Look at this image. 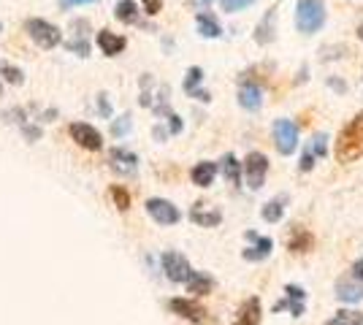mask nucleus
I'll return each mask as SVG.
<instances>
[{"label": "nucleus", "instance_id": "nucleus-43", "mask_svg": "<svg viewBox=\"0 0 363 325\" xmlns=\"http://www.w3.org/2000/svg\"><path fill=\"white\" fill-rule=\"evenodd\" d=\"M0 30H3V25H0Z\"/></svg>", "mask_w": 363, "mask_h": 325}, {"label": "nucleus", "instance_id": "nucleus-12", "mask_svg": "<svg viewBox=\"0 0 363 325\" xmlns=\"http://www.w3.org/2000/svg\"><path fill=\"white\" fill-rule=\"evenodd\" d=\"M239 106L247 108V111H257L263 106V90L255 81H242L239 87Z\"/></svg>", "mask_w": 363, "mask_h": 325}, {"label": "nucleus", "instance_id": "nucleus-27", "mask_svg": "<svg viewBox=\"0 0 363 325\" xmlns=\"http://www.w3.org/2000/svg\"><path fill=\"white\" fill-rule=\"evenodd\" d=\"M108 195H111V201H114V206H117L120 212H128V209H130V193L122 185L108 187Z\"/></svg>", "mask_w": 363, "mask_h": 325}, {"label": "nucleus", "instance_id": "nucleus-31", "mask_svg": "<svg viewBox=\"0 0 363 325\" xmlns=\"http://www.w3.org/2000/svg\"><path fill=\"white\" fill-rule=\"evenodd\" d=\"M325 144H328V136H325V133H318L315 139L306 144V149L315 157H320V155H325Z\"/></svg>", "mask_w": 363, "mask_h": 325}, {"label": "nucleus", "instance_id": "nucleus-28", "mask_svg": "<svg viewBox=\"0 0 363 325\" xmlns=\"http://www.w3.org/2000/svg\"><path fill=\"white\" fill-rule=\"evenodd\" d=\"M65 49H71L79 57H87V55H90V41L84 38V33H76L74 41H65Z\"/></svg>", "mask_w": 363, "mask_h": 325}, {"label": "nucleus", "instance_id": "nucleus-30", "mask_svg": "<svg viewBox=\"0 0 363 325\" xmlns=\"http://www.w3.org/2000/svg\"><path fill=\"white\" fill-rule=\"evenodd\" d=\"M130 125H133L130 122V114H122V117H117V120L111 122V133H114L117 139H122V136L130 130Z\"/></svg>", "mask_w": 363, "mask_h": 325}, {"label": "nucleus", "instance_id": "nucleus-14", "mask_svg": "<svg viewBox=\"0 0 363 325\" xmlns=\"http://www.w3.org/2000/svg\"><path fill=\"white\" fill-rule=\"evenodd\" d=\"M98 47H101V52H104L106 57H117V55L125 52L128 41H125V35H120V33L101 30L98 33Z\"/></svg>", "mask_w": 363, "mask_h": 325}, {"label": "nucleus", "instance_id": "nucleus-41", "mask_svg": "<svg viewBox=\"0 0 363 325\" xmlns=\"http://www.w3.org/2000/svg\"><path fill=\"white\" fill-rule=\"evenodd\" d=\"M358 38H361V41H363V25H361V28H358Z\"/></svg>", "mask_w": 363, "mask_h": 325}, {"label": "nucleus", "instance_id": "nucleus-6", "mask_svg": "<svg viewBox=\"0 0 363 325\" xmlns=\"http://www.w3.org/2000/svg\"><path fill=\"white\" fill-rule=\"evenodd\" d=\"M160 263H163V271H166V277L171 282H187L190 274H193V268L187 263V258L182 255V252H163V258H160Z\"/></svg>", "mask_w": 363, "mask_h": 325}, {"label": "nucleus", "instance_id": "nucleus-5", "mask_svg": "<svg viewBox=\"0 0 363 325\" xmlns=\"http://www.w3.org/2000/svg\"><path fill=\"white\" fill-rule=\"evenodd\" d=\"M274 144L279 155H290L298 147V125L290 120H277L274 122Z\"/></svg>", "mask_w": 363, "mask_h": 325}, {"label": "nucleus", "instance_id": "nucleus-19", "mask_svg": "<svg viewBox=\"0 0 363 325\" xmlns=\"http://www.w3.org/2000/svg\"><path fill=\"white\" fill-rule=\"evenodd\" d=\"M274 19H277V8H272L269 14L260 19V25L255 28V41L260 47H266V44H272L274 41Z\"/></svg>", "mask_w": 363, "mask_h": 325}, {"label": "nucleus", "instance_id": "nucleus-18", "mask_svg": "<svg viewBox=\"0 0 363 325\" xmlns=\"http://www.w3.org/2000/svg\"><path fill=\"white\" fill-rule=\"evenodd\" d=\"M214 176H217V163H209V160L196 163L193 171H190V179H193V185H198V187H212Z\"/></svg>", "mask_w": 363, "mask_h": 325}, {"label": "nucleus", "instance_id": "nucleus-42", "mask_svg": "<svg viewBox=\"0 0 363 325\" xmlns=\"http://www.w3.org/2000/svg\"><path fill=\"white\" fill-rule=\"evenodd\" d=\"M0 95H3V79H0Z\"/></svg>", "mask_w": 363, "mask_h": 325}, {"label": "nucleus", "instance_id": "nucleus-7", "mask_svg": "<svg viewBox=\"0 0 363 325\" xmlns=\"http://www.w3.org/2000/svg\"><path fill=\"white\" fill-rule=\"evenodd\" d=\"M147 215L157 222V225H177L182 219V212L166 198H150L147 201Z\"/></svg>", "mask_w": 363, "mask_h": 325}, {"label": "nucleus", "instance_id": "nucleus-22", "mask_svg": "<svg viewBox=\"0 0 363 325\" xmlns=\"http://www.w3.org/2000/svg\"><path fill=\"white\" fill-rule=\"evenodd\" d=\"M336 295H339V301H345V304H358V301H363V287L355 285V282L342 279V282L336 285Z\"/></svg>", "mask_w": 363, "mask_h": 325}, {"label": "nucleus", "instance_id": "nucleus-23", "mask_svg": "<svg viewBox=\"0 0 363 325\" xmlns=\"http://www.w3.org/2000/svg\"><path fill=\"white\" fill-rule=\"evenodd\" d=\"M285 203H288V195H277V198H272L269 203H263L260 217H263L266 222H279L282 215H285Z\"/></svg>", "mask_w": 363, "mask_h": 325}, {"label": "nucleus", "instance_id": "nucleus-33", "mask_svg": "<svg viewBox=\"0 0 363 325\" xmlns=\"http://www.w3.org/2000/svg\"><path fill=\"white\" fill-rule=\"evenodd\" d=\"M98 111H101V117H111V103H108L106 93L98 95Z\"/></svg>", "mask_w": 363, "mask_h": 325}, {"label": "nucleus", "instance_id": "nucleus-15", "mask_svg": "<svg viewBox=\"0 0 363 325\" xmlns=\"http://www.w3.org/2000/svg\"><path fill=\"white\" fill-rule=\"evenodd\" d=\"M190 219L201 225V228H217L220 222H223V215L217 212V209H209L206 203H196L193 209H190Z\"/></svg>", "mask_w": 363, "mask_h": 325}, {"label": "nucleus", "instance_id": "nucleus-34", "mask_svg": "<svg viewBox=\"0 0 363 325\" xmlns=\"http://www.w3.org/2000/svg\"><path fill=\"white\" fill-rule=\"evenodd\" d=\"M168 133H174V136L182 133V120H179V114H174V111L168 114Z\"/></svg>", "mask_w": 363, "mask_h": 325}, {"label": "nucleus", "instance_id": "nucleus-3", "mask_svg": "<svg viewBox=\"0 0 363 325\" xmlns=\"http://www.w3.org/2000/svg\"><path fill=\"white\" fill-rule=\"evenodd\" d=\"M25 33L30 35V41L35 47L41 49H55L62 44V33L57 25H52V22H46V19H38V16H33L25 22Z\"/></svg>", "mask_w": 363, "mask_h": 325}, {"label": "nucleus", "instance_id": "nucleus-38", "mask_svg": "<svg viewBox=\"0 0 363 325\" xmlns=\"http://www.w3.org/2000/svg\"><path fill=\"white\" fill-rule=\"evenodd\" d=\"M328 87H336L339 93H345L347 87H345V81H339V79H328Z\"/></svg>", "mask_w": 363, "mask_h": 325}, {"label": "nucleus", "instance_id": "nucleus-17", "mask_svg": "<svg viewBox=\"0 0 363 325\" xmlns=\"http://www.w3.org/2000/svg\"><path fill=\"white\" fill-rule=\"evenodd\" d=\"M260 314H263L260 301L252 295V298H247V301L242 304V309H239V314H236V323L233 325H260Z\"/></svg>", "mask_w": 363, "mask_h": 325}, {"label": "nucleus", "instance_id": "nucleus-16", "mask_svg": "<svg viewBox=\"0 0 363 325\" xmlns=\"http://www.w3.org/2000/svg\"><path fill=\"white\" fill-rule=\"evenodd\" d=\"M203 81V71L193 65V68H187V76H184V93L190 95V98H196V101H209V93L206 90H198V84Z\"/></svg>", "mask_w": 363, "mask_h": 325}, {"label": "nucleus", "instance_id": "nucleus-29", "mask_svg": "<svg viewBox=\"0 0 363 325\" xmlns=\"http://www.w3.org/2000/svg\"><path fill=\"white\" fill-rule=\"evenodd\" d=\"M0 76L6 79L9 84H22V81H25V74H22V68H16V65H9V62H0Z\"/></svg>", "mask_w": 363, "mask_h": 325}, {"label": "nucleus", "instance_id": "nucleus-39", "mask_svg": "<svg viewBox=\"0 0 363 325\" xmlns=\"http://www.w3.org/2000/svg\"><path fill=\"white\" fill-rule=\"evenodd\" d=\"M84 3H95V0H62V6H84Z\"/></svg>", "mask_w": 363, "mask_h": 325}, {"label": "nucleus", "instance_id": "nucleus-1", "mask_svg": "<svg viewBox=\"0 0 363 325\" xmlns=\"http://www.w3.org/2000/svg\"><path fill=\"white\" fill-rule=\"evenodd\" d=\"M333 155L339 163H355L358 157H363V111H358L350 120L333 144Z\"/></svg>", "mask_w": 363, "mask_h": 325}, {"label": "nucleus", "instance_id": "nucleus-37", "mask_svg": "<svg viewBox=\"0 0 363 325\" xmlns=\"http://www.w3.org/2000/svg\"><path fill=\"white\" fill-rule=\"evenodd\" d=\"M352 274H355V279H363V258H361V261H355V266H352Z\"/></svg>", "mask_w": 363, "mask_h": 325}, {"label": "nucleus", "instance_id": "nucleus-36", "mask_svg": "<svg viewBox=\"0 0 363 325\" xmlns=\"http://www.w3.org/2000/svg\"><path fill=\"white\" fill-rule=\"evenodd\" d=\"M144 3V11L150 16H155V14H160V8H163V3L160 0H141Z\"/></svg>", "mask_w": 363, "mask_h": 325}, {"label": "nucleus", "instance_id": "nucleus-13", "mask_svg": "<svg viewBox=\"0 0 363 325\" xmlns=\"http://www.w3.org/2000/svg\"><path fill=\"white\" fill-rule=\"evenodd\" d=\"M315 247V236L301 228V225H293V231L288 236V252L293 255H303V252H309V249Z\"/></svg>", "mask_w": 363, "mask_h": 325}, {"label": "nucleus", "instance_id": "nucleus-4", "mask_svg": "<svg viewBox=\"0 0 363 325\" xmlns=\"http://www.w3.org/2000/svg\"><path fill=\"white\" fill-rule=\"evenodd\" d=\"M242 173L250 190H260L263 182H266V173H269V157L263 152H250L242 163Z\"/></svg>", "mask_w": 363, "mask_h": 325}, {"label": "nucleus", "instance_id": "nucleus-21", "mask_svg": "<svg viewBox=\"0 0 363 325\" xmlns=\"http://www.w3.org/2000/svg\"><path fill=\"white\" fill-rule=\"evenodd\" d=\"M196 25H198V33H201L203 38H220V35H223L220 22H217L212 14H206V11H201V14L196 16Z\"/></svg>", "mask_w": 363, "mask_h": 325}, {"label": "nucleus", "instance_id": "nucleus-32", "mask_svg": "<svg viewBox=\"0 0 363 325\" xmlns=\"http://www.w3.org/2000/svg\"><path fill=\"white\" fill-rule=\"evenodd\" d=\"M255 0H220V6H223V11L225 14H236V11H242L247 6H252Z\"/></svg>", "mask_w": 363, "mask_h": 325}, {"label": "nucleus", "instance_id": "nucleus-10", "mask_svg": "<svg viewBox=\"0 0 363 325\" xmlns=\"http://www.w3.org/2000/svg\"><path fill=\"white\" fill-rule=\"evenodd\" d=\"M168 309L177 312L179 317H184V320H193V323H201L203 320V307L201 304H196L193 298H171L168 301Z\"/></svg>", "mask_w": 363, "mask_h": 325}, {"label": "nucleus", "instance_id": "nucleus-2", "mask_svg": "<svg viewBox=\"0 0 363 325\" xmlns=\"http://www.w3.org/2000/svg\"><path fill=\"white\" fill-rule=\"evenodd\" d=\"M325 25V3L323 0H298L296 3V28L303 35H312Z\"/></svg>", "mask_w": 363, "mask_h": 325}, {"label": "nucleus", "instance_id": "nucleus-20", "mask_svg": "<svg viewBox=\"0 0 363 325\" xmlns=\"http://www.w3.org/2000/svg\"><path fill=\"white\" fill-rule=\"evenodd\" d=\"M212 287H214V279L209 277V274H203V271H193L190 279H187V290H190L193 295L212 293Z\"/></svg>", "mask_w": 363, "mask_h": 325}, {"label": "nucleus", "instance_id": "nucleus-35", "mask_svg": "<svg viewBox=\"0 0 363 325\" xmlns=\"http://www.w3.org/2000/svg\"><path fill=\"white\" fill-rule=\"evenodd\" d=\"M315 160H318V157L312 155L309 149H303V155H301V163H298V169H301V171H312V166H315Z\"/></svg>", "mask_w": 363, "mask_h": 325}, {"label": "nucleus", "instance_id": "nucleus-11", "mask_svg": "<svg viewBox=\"0 0 363 325\" xmlns=\"http://www.w3.org/2000/svg\"><path fill=\"white\" fill-rule=\"evenodd\" d=\"M247 239L252 241V247H247L242 252V258L244 261H250V263H257V261H263V258H269L272 255V247H274V241L272 239H260L257 233H247Z\"/></svg>", "mask_w": 363, "mask_h": 325}, {"label": "nucleus", "instance_id": "nucleus-24", "mask_svg": "<svg viewBox=\"0 0 363 325\" xmlns=\"http://www.w3.org/2000/svg\"><path fill=\"white\" fill-rule=\"evenodd\" d=\"M114 16L125 25H138V3L136 0H120L114 6Z\"/></svg>", "mask_w": 363, "mask_h": 325}, {"label": "nucleus", "instance_id": "nucleus-9", "mask_svg": "<svg viewBox=\"0 0 363 325\" xmlns=\"http://www.w3.org/2000/svg\"><path fill=\"white\" fill-rule=\"evenodd\" d=\"M108 166L117 173H122V176H133L138 171V157L130 149H125V147H114L108 152Z\"/></svg>", "mask_w": 363, "mask_h": 325}, {"label": "nucleus", "instance_id": "nucleus-26", "mask_svg": "<svg viewBox=\"0 0 363 325\" xmlns=\"http://www.w3.org/2000/svg\"><path fill=\"white\" fill-rule=\"evenodd\" d=\"M325 325H363V312L342 309V312H336Z\"/></svg>", "mask_w": 363, "mask_h": 325}, {"label": "nucleus", "instance_id": "nucleus-25", "mask_svg": "<svg viewBox=\"0 0 363 325\" xmlns=\"http://www.w3.org/2000/svg\"><path fill=\"white\" fill-rule=\"evenodd\" d=\"M220 171H223V176H228V182H233V185L242 182V163L236 160V155L228 152V155L220 160Z\"/></svg>", "mask_w": 363, "mask_h": 325}, {"label": "nucleus", "instance_id": "nucleus-8", "mask_svg": "<svg viewBox=\"0 0 363 325\" xmlns=\"http://www.w3.org/2000/svg\"><path fill=\"white\" fill-rule=\"evenodd\" d=\"M68 133H71V139L82 147V149H90V152H98L101 147H104V136L87 122H71L68 127Z\"/></svg>", "mask_w": 363, "mask_h": 325}, {"label": "nucleus", "instance_id": "nucleus-40", "mask_svg": "<svg viewBox=\"0 0 363 325\" xmlns=\"http://www.w3.org/2000/svg\"><path fill=\"white\" fill-rule=\"evenodd\" d=\"M209 3H212V0H193V6H196V8H203V11L209 8Z\"/></svg>", "mask_w": 363, "mask_h": 325}]
</instances>
